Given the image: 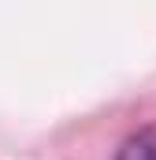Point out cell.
Instances as JSON below:
<instances>
[{"mask_svg":"<svg viewBox=\"0 0 156 160\" xmlns=\"http://www.w3.org/2000/svg\"><path fill=\"white\" fill-rule=\"evenodd\" d=\"M115 160H156V127H145L123 142Z\"/></svg>","mask_w":156,"mask_h":160,"instance_id":"obj_1","label":"cell"}]
</instances>
